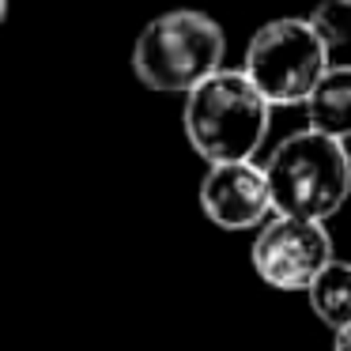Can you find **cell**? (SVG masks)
I'll list each match as a JSON object with an SVG mask.
<instances>
[{
	"label": "cell",
	"instance_id": "cell-1",
	"mask_svg": "<svg viewBox=\"0 0 351 351\" xmlns=\"http://www.w3.org/2000/svg\"><path fill=\"white\" fill-rule=\"evenodd\" d=\"M272 102L253 87L242 69H223L185 95L182 125L193 152L215 162H242L261 152L272 125Z\"/></svg>",
	"mask_w": 351,
	"mask_h": 351
},
{
	"label": "cell",
	"instance_id": "cell-2",
	"mask_svg": "<svg viewBox=\"0 0 351 351\" xmlns=\"http://www.w3.org/2000/svg\"><path fill=\"white\" fill-rule=\"evenodd\" d=\"M276 215L328 223L351 197L348 144L317 129H298L272 147L265 162Z\"/></svg>",
	"mask_w": 351,
	"mask_h": 351
},
{
	"label": "cell",
	"instance_id": "cell-3",
	"mask_svg": "<svg viewBox=\"0 0 351 351\" xmlns=\"http://www.w3.org/2000/svg\"><path fill=\"white\" fill-rule=\"evenodd\" d=\"M227 61V34L208 12L174 8L155 16L132 46V72L159 95H189Z\"/></svg>",
	"mask_w": 351,
	"mask_h": 351
},
{
	"label": "cell",
	"instance_id": "cell-4",
	"mask_svg": "<svg viewBox=\"0 0 351 351\" xmlns=\"http://www.w3.org/2000/svg\"><path fill=\"white\" fill-rule=\"evenodd\" d=\"M328 69L332 49L306 16H283L257 27L242 57V72L272 106H306Z\"/></svg>",
	"mask_w": 351,
	"mask_h": 351
},
{
	"label": "cell",
	"instance_id": "cell-5",
	"mask_svg": "<svg viewBox=\"0 0 351 351\" xmlns=\"http://www.w3.org/2000/svg\"><path fill=\"white\" fill-rule=\"evenodd\" d=\"M253 268L272 291H310L336 261L332 234L321 219L272 215L253 238Z\"/></svg>",
	"mask_w": 351,
	"mask_h": 351
},
{
	"label": "cell",
	"instance_id": "cell-6",
	"mask_svg": "<svg viewBox=\"0 0 351 351\" xmlns=\"http://www.w3.org/2000/svg\"><path fill=\"white\" fill-rule=\"evenodd\" d=\"M200 212L219 230H261L276 215L265 167L253 159L208 167V174L200 178Z\"/></svg>",
	"mask_w": 351,
	"mask_h": 351
},
{
	"label": "cell",
	"instance_id": "cell-7",
	"mask_svg": "<svg viewBox=\"0 0 351 351\" xmlns=\"http://www.w3.org/2000/svg\"><path fill=\"white\" fill-rule=\"evenodd\" d=\"M306 121L310 129L336 136L348 144L351 140V64H332L306 99Z\"/></svg>",
	"mask_w": 351,
	"mask_h": 351
},
{
	"label": "cell",
	"instance_id": "cell-8",
	"mask_svg": "<svg viewBox=\"0 0 351 351\" xmlns=\"http://www.w3.org/2000/svg\"><path fill=\"white\" fill-rule=\"evenodd\" d=\"M310 310L317 313V321L332 332L351 325V261L336 257L325 272L313 280V287L306 291Z\"/></svg>",
	"mask_w": 351,
	"mask_h": 351
},
{
	"label": "cell",
	"instance_id": "cell-9",
	"mask_svg": "<svg viewBox=\"0 0 351 351\" xmlns=\"http://www.w3.org/2000/svg\"><path fill=\"white\" fill-rule=\"evenodd\" d=\"M306 19H310L313 31L325 38L328 49L348 46L351 42V0H321Z\"/></svg>",
	"mask_w": 351,
	"mask_h": 351
},
{
	"label": "cell",
	"instance_id": "cell-10",
	"mask_svg": "<svg viewBox=\"0 0 351 351\" xmlns=\"http://www.w3.org/2000/svg\"><path fill=\"white\" fill-rule=\"evenodd\" d=\"M332 351H351V325L332 332Z\"/></svg>",
	"mask_w": 351,
	"mask_h": 351
}]
</instances>
